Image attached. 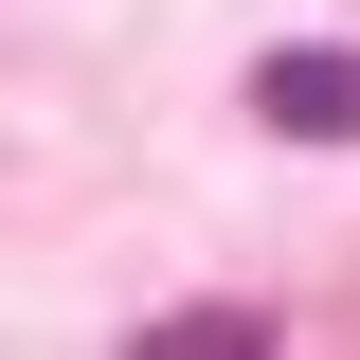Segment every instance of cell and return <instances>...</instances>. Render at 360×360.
Returning <instances> with one entry per match:
<instances>
[{
    "mask_svg": "<svg viewBox=\"0 0 360 360\" xmlns=\"http://www.w3.org/2000/svg\"><path fill=\"white\" fill-rule=\"evenodd\" d=\"M252 127H288V144H360V54H342V37L252 54Z\"/></svg>",
    "mask_w": 360,
    "mask_h": 360,
    "instance_id": "obj_1",
    "label": "cell"
},
{
    "mask_svg": "<svg viewBox=\"0 0 360 360\" xmlns=\"http://www.w3.org/2000/svg\"><path fill=\"white\" fill-rule=\"evenodd\" d=\"M252 342H270L252 307H180V324H162V360H252Z\"/></svg>",
    "mask_w": 360,
    "mask_h": 360,
    "instance_id": "obj_2",
    "label": "cell"
}]
</instances>
